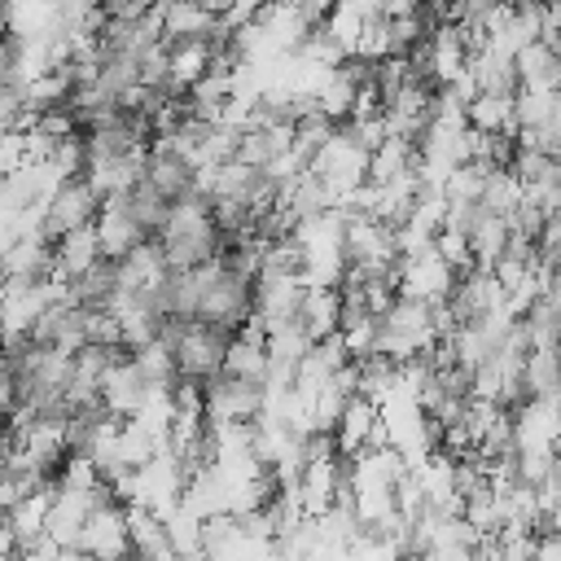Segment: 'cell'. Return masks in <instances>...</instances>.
<instances>
[{"label": "cell", "instance_id": "cell-1", "mask_svg": "<svg viewBox=\"0 0 561 561\" xmlns=\"http://www.w3.org/2000/svg\"><path fill=\"white\" fill-rule=\"evenodd\" d=\"M101 206H105V197H101L88 180H57V184H53V193L39 202V219H35V228H31V232H35L39 241L57 245L61 237H70V232H79V228L96 224Z\"/></svg>", "mask_w": 561, "mask_h": 561}, {"label": "cell", "instance_id": "cell-2", "mask_svg": "<svg viewBox=\"0 0 561 561\" xmlns=\"http://www.w3.org/2000/svg\"><path fill=\"white\" fill-rule=\"evenodd\" d=\"M465 123H469L473 131H508V136H517L513 96H486V92H478V96L465 105Z\"/></svg>", "mask_w": 561, "mask_h": 561}]
</instances>
